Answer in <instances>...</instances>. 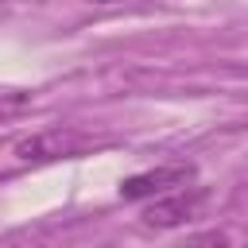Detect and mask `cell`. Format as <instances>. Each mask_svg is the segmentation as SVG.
I'll return each instance as SVG.
<instances>
[{
  "mask_svg": "<svg viewBox=\"0 0 248 248\" xmlns=\"http://www.w3.org/2000/svg\"><path fill=\"white\" fill-rule=\"evenodd\" d=\"M202 205H205V190L174 186L167 194H155V202L143 209V225H151V229H178V225L194 221L202 213Z\"/></svg>",
  "mask_w": 248,
  "mask_h": 248,
  "instance_id": "1",
  "label": "cell"
},
{
  "mask_svg": "<svg viewBox=\"0 0 248 248\" xmlns=\"http://www.w3.org/2000/svg\"><path fill=\"white\" fill-rule=\"evenodd\" d=\"M89 140L74 128H43L27 140L16 143V159L19 163H50V159H66V155H78Z\"/></svg>",
  "mask_w": 248,
  "mask_h": 248,
  "instance_id": "2",
  "label": "cell"
},
{
  "mask_svg": "<svg viewBox=\"0 0 248 248\" xmlns=\"http://www.w3.org/2000/svg\"><path fill=\"white\" fill-rule=\"evenodd\" d=\"M194 178V167L190 163H167V167H155V170H140L132 178L120 182V198L124 202H143V198H155V194H167L174 186H186Z\"/></svg>",
  "mask_w": 248,
  "mask_h": 248,
  "instance_id": "3",
  "label": "cell"
},
{
  "mask_svg": "<svg viewBox=\"0 0 248 248\" xmlns=\"http://www.w3.org/2000/svg\"><path fill=\"white\" fill-rule=\"evenodd\" d=\"M31 105H35V97H31L27 89H0V124L23 116Z\"/></svg>",
  "mask_w": 248,
  "mask_h": 248,
  "instance_id": "4",
  "label": "cell"
},
{
  "mask_svg": "<svg viewBox=\"0 0 248 248\" xmlns=\"http://www.w3.org/2000/svg\"><path fill=\"white\" fill-rule=\"evenodd\" d=\"M12 4H16V0H0V16H4V12L12 8Z\"/></svg>",
  "mask_w": 248,
  "mask_h": 248,
  "instance_id": "5",
  "label": "cell"
}]
</instances>
